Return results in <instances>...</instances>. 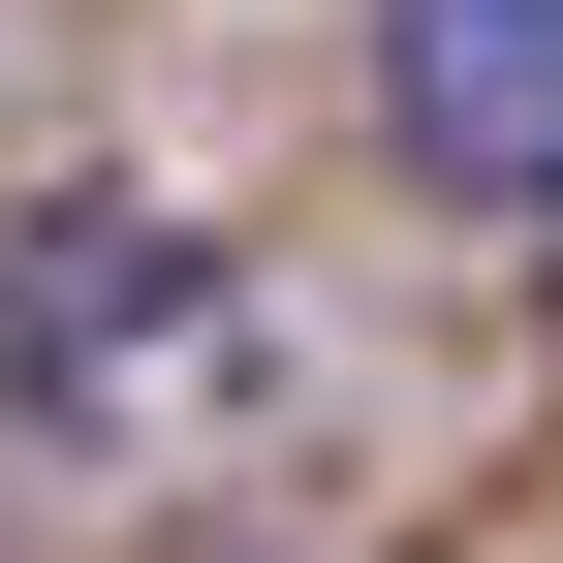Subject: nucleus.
Instances as JSON below:
<instances>
[{
	"label": "nucleus",
	"instance_id": "1",
	"mask_svg": "<svg viewBox=\"0 0 563 563\" xmlns=\"http://www.w3.org/2000/svg\"><path fill=\"white\" fill-rule=\"evenodd\" d=\"M188 376H220V251L125 220V188H32L0 220V407L32 439H157Z\"/></svg>",
	"mask_w": 563,
	"mask_h": 563
},
{
	"label": "nucleus",
	"instance_id": "2",
	"mask_svg": "<svg viewBox=\"0 0 563 563\" xmlns=\"http://www.w3.org/2000/svg\"><path fill=\"white\" fill-rule=\"evenodd\" d=\"M376 157L439 220L563 251V0H376Z\"/></svg>",
	"mask_w": 563,
	"mask_h": 563
}]
</instances>
